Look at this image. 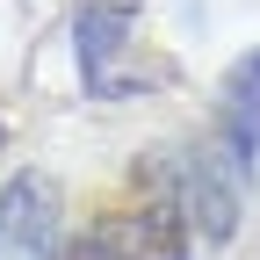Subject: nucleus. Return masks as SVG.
Returning a JSON list of instances; mask_svg holds the SVG:
<instances>
[{
    "label": "nucleus",
    "mask_w": 260,
    "mask_h": 260,
    "mask_svg": "<svg viewBox=\"0 0 260 260\" xmlns=\"http://www.w3.org/2000/svg\"><path fill=\"white\" fill-rule=\"evenodd\" d=\"M58 232V195L44 181H15L0 203V260H44Z\"/></svg>",
    "instance_id": "nucleus-2"
},
{
    "label": "nucleus",
    "mask_w": 260,
    "mask_h": 260,
    "mask_svg": "<svg viewBox=\"0 0 260 260\" xmlns=\"http://www.w3.org/2000/svg\"><path fill=\"white\" fill-rule=\"evenodd\" d=\"M253 130H260V58H246L232 80V145L239 152L253 145Z\"/></svg>",
    "instance_id": "nucleus-3"
},
{
    "label": "nucleus",
    "mask_w": 260,
    "mask_h": 260,
    "mask_svg": "<svg viewBox=\"0 0 260 260\" xmlns=\"http://www.w3.org/2000/svg\"><path fill=\"white\" fill-rule=\"evenodd\" d=\"M65 260H188L181 253V224L167 203H138V210H109L73 239Z\"/></svg>",
    "instance_id": "nucleus-1"
}]
</instances>
